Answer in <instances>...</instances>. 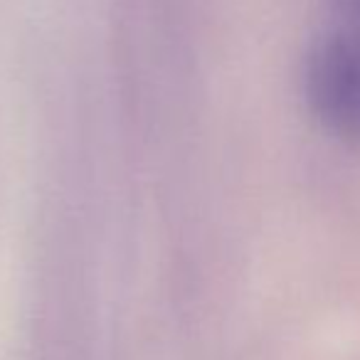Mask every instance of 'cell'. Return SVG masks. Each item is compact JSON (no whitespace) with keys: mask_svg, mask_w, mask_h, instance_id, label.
I'll return each mask as SVG.
<instances>
[{"mask_svg":"<svg viewBox=\"0 0 360 360\" xmlns=\"http://www.w3.org/2000/svg\"><path fill=\"white\" fill-rule=\"evenodd\" d=\"M304 94L326 131L360 141V35L333 25L311 45Z\"/></svg>","mask_w":360,"mask_h":360,"instance_id":"obj_1","label":"cell"},{"mask_svg":"<svg viewBox=\"0 0 360 360\" xmlns=\"http://www.w3.org/2000/svg\"><path fill=\"white\" fill-rule=\"evenodd\" d=\"M335 27L360 35V0H333Z\"/></svg>","mask_w":360,"mask_h":360,"instance_id":"obj_2","label":"cell"}]
</instances>
